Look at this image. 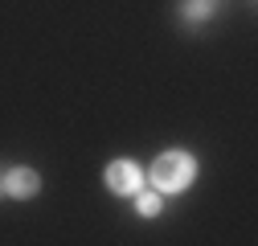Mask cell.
<instances>
[{"label": "cell", "instance_id": "obj_1", "mask_svg": "<svg viewBox=\"0 0 258 246\" xmlns=\"http://www.w3.org/2000/svg\"><path fill=\"white\" fill-rule=\"evenodd\" d=\"M148 180H152V189H156V193H164V197L184 193L188 184L197 180V160H192L188 152H180V148L160 152V156H156V164L148 168Z\"/></svg>", "mask_w": 258, "mask_h": 246}, {"label": "cell", "instance_id": "obj_2", "mask_svg": "<svg viewBox=\"0 0 258 246\" xmlns=\"http://www.w3.org/2000/svg\"><path fill=\"white\" fill-rule=\"evenodd\" d=\"M103 180H107V189H111V193L132 197V193H140V189H144L148 172H144L136 160H111V164H107V172H103Z\"/></svg>", "mask_w": 258, "mask_h": 246}, {"label": "cell", "instance_id": "obj_3", "mask_svg": "<svg viewBox=\"0 0 258 246\" xmlns=\"http://www.w3.org/2000/svg\"><path fill=\"white\" fill-rule=\"evenodd\" d=\"M5 193L17 197V201L37 197V193H41V172H37V168H29V164L9 168V172H5Z\"/></svg>", "mask_w": 258, "mask_h": 246}, {"label": "cell", "instance_id": "obj_4", "mask_svg": "<svg viewBox=\"0 0 258 246\" xmlns=\"http://www.w3.org/2000/svg\"><path fill=\"white\" fill-rule=\"evenodd\" d=\"M132 197H136V213L140 218H156V213L164 209V193H156V189H140Z\"/></svg>", "mask_w": 258, "mask_h": 246}, {"label": "cell", "instance_id": "obj_5", "mask_svg": "<svg viewBox=\"0 0 258 246\" xmlns=\"http://www.w3.org/2000/svg\"><path fill=\"white\" fill-rule=\"evenodd\" d=\"M213 17V0H184V21L188 25H201Z\"/></svg>", "mask_w": 258, "mask_h": 246}, {"label": "cell", "instance_id": "obj_6", "mask_svg": "<svg viewBox=\"0 0 258 246\" xmlns=\"http://www.w3.org/2000/svg\"><path fill=\"white\" fill-rule=\"evenodd\" d=\"M0 197H5V172H0Z\"/></svg>", "mask_w": 258, "mask_h": 246}]
</instances>
